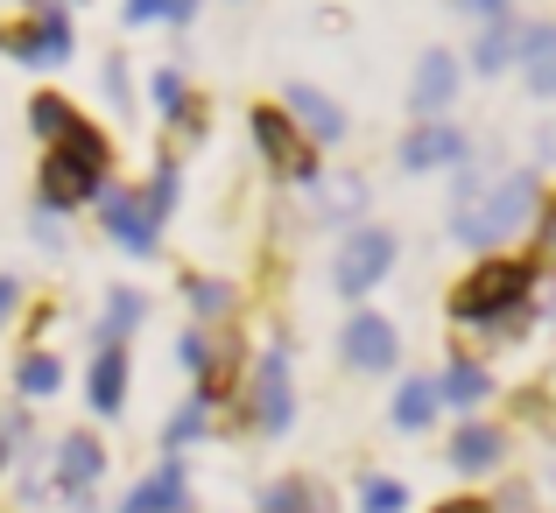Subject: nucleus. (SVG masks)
Segmentation results:
<instances>
[{
    "label": "nucleus",
    "mask_w": 556,
    "mask_h": 513,
    "mask_svg": "<svg viewBox=\"0 0 556 513\" xmlns=\"http://www.w3.org/2000/svg\"><path fill=\"white\" fill-rule=\"evenodd\" d=\"M529 296H535V268L529 260H479V268L451 288V317L515 338V331L529 324Z\"/></svg>",
    "instance_id": "nucleus-1"
},
{
    "label": "nucleus",
    "mask_w": 556,
    "mask_h": 513,
    "mask_svg": "<svg viewBox=\"0 0 556 513\" xmlns=\"http://www.w3.org/2000/svg\"><path fill=\"white\" fill-rule=\"evenodd\" d=\"M106 134L85 120H71L64 134L50 141V155H42V204L50 211H78V204H92L99 190H106Z\"/></svg>",
    "instance_id": "nucleus-2"
},
{
    "label": "nucleus",
    "mask_w": 556,
    "mask_h": 513,
    "mask_svg": "<svg viewBox=\"0 0 556 513\" xmlns=\"http://www.w3.org/2000/svg\"><path fill=\"white\" fill-rule=\"evenodd\" d=\"M535 211H543V204H535V176H529V169H515V176H501L486 197H465V204H458V218H451V232H458L465 246H479V254H486V246L515 240V232L529 226Z\"/></svg>",
    "instance_id": "nucleus-3"
},
{
    "label": "nucleus",
    "mask_w": 556,
    "mask_h": 513,
    "mask_svg": "<svg viewBox=\"0 0 556 513\" xmlns=\"http://www.w3.org/2000/svg\"><path fill=\"white\" fill-rule=\"evenodd\" d=\"M247 127H254V149L268 155L275 176H289V183H311V176H317L311 141L296 134V120H289L282 106H254V120H247Z\"/></svg>",
    "instance_id": "nucleus-4"
},
{
    "label": "nucleus",
    "mask_w": 556,
    "mask_h": 513,
    "mask_svg": "<svg viewBox=\"0 0 556 513\" xmlns=\"http://www.w3.org/2000/svg\"><path fill=\"white\" fill-rule=\"evenodd\" d=\"M388 268H394V232L388 226H359L353 240L339 246V260H331V282H339L345 296H367V288H380Z\"/></svg>",
    "instance_id": "nucleus-5"
},
{
    "label": "nucleus",
    "mask_w": 556,
    "mask_h": 513,
    "mask_svg": "<svg viewBox=\"0 0 556 513\" xmlns=\"http://www.w3.org/2000/svg\"><path fill=\"white\" fill-rule=\"evenodd\" d=\"M339 351H345V365H359V373H394V359H402L388 317H353V324L339 331Z\"/></svg>",
    "instance_id": "nucleus-6"
},
{
    "label": "nucleus",
    "mask_w": 556,
    "mask_h": 513,
    "mask_svg": "<svg viewBox=\"0 0 556 513\" xmlns=\"http://www.w3.org/2000/svg\"><path fill=\"white\" fill-rule=\"evenodd\" d=\"M458 163H465V134H458V127H444V120H422L416 134L402 141V169H416V176L458 169Z\"/></svg>",
    "instance_id": "nucleus-7"
},
{
    "label": "nucleus",
    "mask_w": 556,
    "mask_h": 513,
    "mask_svg": "<svg viewBox=\"0 0 556 513\" xmlns=\"http://www.w3.org/2000/svg\"><path fill=\"white\" fill-rule=\"evenodd\" d=\"M0 50L8 56H22V64H64L71 56V28H64V14H42V22H28V28H8L0 36Z\"/></svg>",
    "instance_id": "nucleus-8"
},
{
    "label": "nucleus",
    "mask_w": 556,
    "mask_h": 513,
    "mask_svg": "<svg viewBox=\"0 0 556 513\" xmlns=\"http://www.w3.org/2000/svg\"><path fill=\"white\" fill-rule=\"evenodd\" d=\"M451 99H458V64H451L444 50H430L416 64V85H408V113H416V120H437Z\"/></svg>",
    "instance_id": "nucleus-9"
},
{
    "label": "nucleus",
    "mask_w": 556,
    "mask_h": 513,
    "mask_svg": "<svg viewBox=\"0 0 556 513\" xmlns=\"http://www.w3.org/2000/svg\"><path fill=\"white\" fill-rule=\"evenodd\" d=\"M289 415H296V401H289V365H282V351H268L261 373H254V422L268 436H282Z\"/></svg>",
    "instance_id": "nucleus-10"
},
{
    "label": "nucleus",
    "mask_w": 556,
    "mask_h": 513,
    "mask_svg": "<svg viewBox=\"0 0 556 513\" xmlns=\"http://www.w3.org/2000/svg\"><path fill=\"white\" fill-rule=\"evenodd\" d=\"M99 211H106V232L127 246V254H155V226H149V211H141V197H127V190H99Z\"/></svg>",
    "instance_id": "nucleus-11"
},
{
    "label": "nucleus",
    "mask_w": 556,
    "mask_h": 513,
    "mask_svg": "<svg viewBox=\"0 0 556 513\" xmlns=\"http://www.w3.org/2000/svg\"><path fill=\"white\" fill-rule=\"evenodd\" d=\"M515 64L529 70V92L535 99H556V28H521L515 36Z\"/></svg>",
    "instance_id": "nucleus-12"
},
{
    "label": "nucleus",
    "mask_w": 556,
    "mask_h": 513,
    "mask_svg": "<svg viewBox=\"0 0 556 513\" xmlns=\"http://www.w3.org/2000/svg\"><path fill=\"white\" fill-rule=\"evenodd\" d=\"M232 380H240V338L218 331V338L204 345V359H198V401H226Z\"/></svg>",
    "instance_id": "nucleus-13"
},
{
    "label": "nucleus",
    "mask_w": 556,
    "mask_h": 513,
    "mask_svg": "<svg viewBox=\"0 0 556 513\" xmlns=\"http://www.w3.org/2000/svg\"><path fill=\"white\" fill-rule=\"evenodd\" d=\"M85 401H92V415H121V401H127V351L121 345H99Z\"/></svg>",
    "instance_id": "nucleus-14"
},
{
    "label": "nucleus",
    "mask_w": 556,
    "mask_h": 513,
    "mask_svg": "<svg viewBox=\"0 0 556 513\" xmlns=\"http://www.w3.org/2000/svg\"><path fill=\"white\" fill-rule=\"evenodd\" d=\"M289 113L303 120V127H296L303 141H339V134H345V113L331 106L325 92H311V85H296V92H289Z\"/></svg>",
    "instance_id": "nucleus-15"
},
{
    "label": "nucleus",
    "mask_w": 556,
    "mask_h": 513,
    "mask_svg": "<svg viewBox=\"0 0 556 513\" xmlns=\"http://www.w3.org/2000/svg\"><path fill=\"white\" fill-rule=\"evenodd\" d=\"M184 464L177 458H169L163 464V472H149V478H141V486H135V500H127V513H177L184 506Z\"/></svg>",
    "instance_id": "nucleus-16"
},
{
    "label": "nucleus",
    "mask_w": 556,
    "mask_h": 513,
    "mask_svg": "<svg viewBox=\"0 0 556 513\" xmlns=\"http://www.w3.org/2000/svg\"><path fill=\"white\" fill-rule=\"evenodd\" d=\"M501 429H486V422H465L458 436H451V464H458V472H493V464H501Z\"/></svg>",
    "instance_id": "nucleus-17"
},
{
    "label": "nucleus",
    "mask_w": 556,
    "mask_h": 513,
    "mask_svg": "<svg viewBox=\"0 0 556 513\" xmlns=\"http://www.w3.org/2000/svg\"><path fill=\"white\" fill-rule=\"evenodd\" d=\"M99 472H106V458H99L92 436H64V450H56V486H64V492H85Z\"/></svg>",
    "instance_id": "nucleus-18"
},
{
    "label": "nucleus",
    "mask_w": 556,
    "mask_h": 513,
    "mask_svg": "<svg viewBox=\"0 0 556 513\" xmlns=\"http://www.w3.org/2000/svg\"><path fill=\"white\" fill-rule=\"evenodd\" d=\"M437 380H402V394H394V429H430L437 422Z\"/></svg>",
    "instance_id": "nucleus-19"
},
{
    "label": "nucleus",
    "mask_w": 556,
    "mask_h": 513,
    "mask_svg": "<svg viewBox=\"0 0 556 513\" xmlns=\"http://www.w3.org/2000/svg\"><path fill=\"white\" fill-rule=\"evenodd\" d=\"M261 513H331V500L311 486V478H282V486L261 492Z\"/></svg>",
    "instance_id": "nucleus-20"
},
{
    "label": "nucleus",
    "mask_w": 556,
    "mask_h": 513,
    "mask_svg": "<svg viewBox=\"0 0 556 513\" xmlns=\"http://www.w3.org/2000/svg\"><path fill=\"white\" fill-rule=\"evenodd\" d=\"M486 394H493V380L479 373L472 359H458V365H451V373H444V387H437V401H451V408H479V401H486Z\"/></svg>",
    "instance_id": "nucleus-21"
},
{
    "label": "nucleus",
    "mask_w": 556,
    "mask_h": 513,
    "mask_svg": "<svg viewBox=\"0 0 556 513\" xmlns=\"http://www.w3.org/2000/svg\"><path fill=\"white\" fill-rule=\"evenodd\" d=\"M515 36H521V28H507V14H493L486 36H479V50H472V64L486 70V78H493V70H507V64H515Z\"/></svg>",
    "instance_id": "nucleus-22"
},
{
    "label": "nucleus",
    "mask_w": 556,
    "mask_h": 513,
    "mask_svg": "<svg viewBox=\"0 0 556 513\" xmlns=\"http://www.w3.org/2000/svg\"><path fill=\"white\" fill-rule=\"evenodd\" d=\"M135 324H141V296H135V288H113V296H106V324H99V338L121 345Z\"/></svg>",
    "instance_id": "nucleus-23"
},
{
    "label": "nucleus",
    "mask_w": 556,
    "mask_h": 513,
    "mask_svg": "<svg viewBox=\"0 0 556 513\" xmlns=\"http://www.w3.org/2000/svg\"><path fill=\"white\" fill-rule=\"evenodd\" d=\"M78 120V113H71V99H56V92H42V99H28V127H36L42 141H56L64 134V127Z\"/></svg>",
    "instance_id": "nucleus-24"
},
{
    "label": "nucleus",
    "mask_w": 556,
    "mask_h": 513,
    "mask_svg": "<svg viewBox=\"0 0 556 513\" xmlns=\"http://www.w3.org/2000/svg\"><path fill=\"white\" fill-rule=\"evenodd\" d=\"M56 380H64V365H56L50 351H28V359H22V394H28V401H50Z\"/></svg>",
    "instance_id": "nucleus-25"
},
{
    "label": "nucleus",
    "mask_w": 556,
    "mask_h": 513,
    "mask_svg": "<svg viewBox=\"0 0 556 513\" xmlns=\"http://www.w3.org/2000/svg\"><path fill=\"white\" fill-rule=\"evenodd\" d=\"M141 211H149V226H163L169 211H177V163H163L149 176V197H141Z\"/></svg>",
    "instance_id": "nucleus-26"
},
{
    "label": "nucleus",
    "mask_w": 556,
    "mask_h": 513,
    "mask_svg": "<svg viewBox=\"0 0 556 513\" xmlns=\"http://www.w3.org/2000/svg\"><path fill=\"white\" fill-rule=\"evenodd\" d=\"M359 506H367V513H402L408 506L402 478H367V486H359Z\"/></svg>",
    "instance_id": "nucleus-27"
},
{
    "label": "nucleus",
    "mask_w": 556,
    "mask_h": 513,
    "mask_svg": "<svg viewBox=\"0 0 556 513\" xmlns=\"http://www.w3.org/2000/svg\"><path fill=\"white\" fill-rule=\"evenodd\" d=\"M190 310H198V317H226L232 310V288L226 282H190Z\"/></svg>",
    "instance_id": "nucleus-28"
},
{
    "label": "nucleus",
    "mask_w": 556,
    "mask_h": 513,
    "mask_svg": "<svg viewBox=\"0 0 556 513\" xmlns=\"http://www.w3.org/2000/svg\"><path fill=\"white\" fill-rule=\"evenodd\" d=\"M198 429H204V415L198 408H184L177 422H169V450H184V444H198Z\"/></svg>",
    "instance_id": "nucleus-29"
},
{
    "label": "nucleus",
    "mask_w": 556,
    "mask_h": 513,
    "mask_svg": "<svg viewBox=\"0 0 556 513\" xmlns=\"http://www.w3.org/2000/svg\"><path fill=\"white\" fill-rule=\"evenodd\" d=\"M535 232H543V254L556 260V197H549V211H535Z\"/></svg>",
    "instance_id": "nucleus-30"
},
{
    "label": "nucleus",
    "mask_w": 556,
    "mask_h": 513,
    "mask_svg": "<svg viewBox=\"0 0 556 513\" xmlns=\"http://www.w3.org/2000/svg\"><path fill=\"white\" fill-rule=\"evenodd\" d=\"M169 0H127V22H163Z\"/></svg>",
    "instance_id": "nucleus-31"
},
{
    "label": "nucleus",
    "mask_w": 556,
    "mask_h": 513,
    "mask_svg": "<svg viewBox=\"0 0 556 513\" xmlns=\"http://www.w3.org/2000/svg\"><path fill=\"white\" fill-rule=\"evenodd\" d=\"M177 351H184L190 373H198V359H204V331H184V345H177Z\"/></svg>",
    "instance_id": "nucleus-32"
},
{
    "label": "nucleus",
    "mask_w": 556,
    "mask_h": 513,
    "mask_svg": "<svg viewBox=\"0 0 556 513\" xmlns=\"http://www.w3.org/2000/svg\"><path fill=\"white\" fill-rule=\"evenodd\" d=\"M106 92H113V99L127 106V64H106Z\"/></svg>",
    "instance_id": "nucleus-33"
},
{
    "label": "nucleus",
    "mask_w": 556,
    "mask_h": 513,
    "mask_svg": "<svg viewBox=\"0 0 556 513\" xmlns=\"http://www.w3.org/2000/svg\"><path fill=\"white\" fill-rule=\"evenodd\" d=\"M437 513H493V506H486V500H472V492H465V500H444Z\"/></svg>",
    "instance_id": "nucleus-34"
},
{
    "label": "nucleus",
    "mask_w": 556,
    "mask_h": 513,
    "mask_svg": "<svg viewBox=\"0 0 556 513\" xmlns=\"http://www.w3.org/2000/svg\"><path fill=\"white\" fill-rule=\"evenodd\" d=\"M190 14H198V0H169V8H163V22H190Z\"/></svg>",
    "instance_id": "nucleus-35"
},
{
    "label": "nucleus",
    "mask_w": 556,
    "mask_h": 513,
    "mask_svg": "<svg viewBox=\"0 0 556 513\" xmlns=\"http://www.w3.org/2000/svg\"><path fill=\"white\" fill-rule=\"evenodd\" d=\"M14 303H22V288H14V282H8V274H0V317H8V310H14Z\"/></svg>",
    "instance_id": "nucleus-36"
},
{
    "label": "nucleus",
    "mask_w": 556,
    "mask_h": 513,
    "mask_svg": "<svg viewBox=\"0 0 556 513\" xmlns=\"http://www.w3.org/2000/svg\"><path fill=\"white\" fill-rule=\"evenodd\" d=\"M472 8H479V14H501V8H507V0H472Z\"/></svg>",
    "instance_id": "nucleus-37"
},
{
    "label": "nucleus",
    "mask_w": 556,
    "mask_h": 513,
    "mask_svg": "<svg viewBox=\"0 0 556 513\" xmlns=\"http://www.w3.org/2000/svg\"><path fill=\"white\" fill-rule=\"evenodd\" d=\"M549 486H556V458H549Z\"/></svg>",
    "instance_id": "nucleus-38"
}]
</instances>
